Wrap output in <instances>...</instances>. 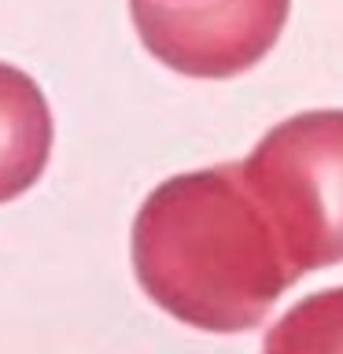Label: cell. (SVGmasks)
<instances>
[{"instance_id":"cell-1","label":"cell","mask_w":343,"mask_h":354,"mask_svg":"<svg viewBox=\"0 0 343 354\" xmlns=\"http://www.w3.org/2000/svg\"><path fill=\"white\" fill-rule=\"evenodd\" d=\"M133 273L159 310L199 332H248L299 277L240 162L177 174L133 218Z\"/></svg>"},{"instance_id":"cell-2","label":"cell","mask_w":343,"mask_h":354,"mask_svg":"<svg viewBox=\"0 0 343 354\" xmlns=\"http://www.w3.org/2000/svg\"><path fill=\"white\" fill-rule=\"evenodd\" d=\"M240 170L295 277L343 262V111L284 118Z\"/></svg>"},{"instance_id":"cell-3","label":"cell","mask_w":343,"mask_h":354,"mask_svg":"<svg viewBox=\"0 0 343 354\" xmlns=\"http://www.w3.org/2000/svg\"><path fill=\"white\" fill-rule=\"evenodd\" d=\"M292 0H129L144 48L185 77H237L273 52Z\"/></svg>"},{"instance_id":"cell-4","label":"cell","mask_w":343,"mask_h":354,"mask_svg":"<svg viewBox=\"0 0 343 354\" xmlns=\"http://www.w3.org/2000/svg\"><path fill=\"white\" fill-rule=\"evenodd\" d=\"M52 155V111L26 71L0 63V203L41 181Z\"/></svg>"},{"instance_id":"cell-5","label":"cell","mask_w":343,"mask_h":354,"mask_svg":"<svg viewBox=\"0 0 343 354\" xmlns=\"http://www.w3.org/2000/svg\"><path fill=\"white\" fill-rule=\"evenodd\" d=\"M262 354H343V284L306 295L277 317Z\"/></svg>"}]
</instances>
